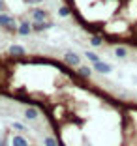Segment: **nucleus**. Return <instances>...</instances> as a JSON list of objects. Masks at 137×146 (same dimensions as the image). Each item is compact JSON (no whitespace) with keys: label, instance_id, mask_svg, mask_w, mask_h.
I'll list each match as a JSON object with an SVG mask.
<instances>
[{"label":"nucleus","instance_id":"nucleus-13","mask_svg":"<svg viewBox=\"0 0 137 146\" xmlns=\"http://www.w3.org/2000/svg\"><path fill=\"white\" fill-rule=\"evenodd\" d=\"M85 56H86V60H88V62H92V64L100 62V56L96 54V52H92V51H86V52H85Z\"/></svg>","mask_w":137,"mask_h":146},{"label":"nucleus","instance_id":"nucleus-5","mask_svg":"<svg viewBox=\"0 0 137 146\" xmlns=\"http://www.w3.org/2000/svg\"><path fill=\"white\" fill-rule=\"evenodd\" d=\"M8 54L11 56V58H23V56L26 54V49L23 47V45H17V43H13V45H9Z\"/></svg>","mask_w":137,"mask_h":146},{"label":"nucleus","instance_id":"nucleus-6","mask_svg":"<svg viewBox=\"0 0 137 146\" xmlns=\"http://www.w3.org/2000/svg\"><path fill=\"white\" fill-rule=\"evenodd\" d=\"M9 142H11V146H30V141L23 133H15L9 139Z\"/></svg>","mask_w":137,"mask_h":146},{"label":"nucleus","instance_id":"nucleus-2","mask_svg":"<svg viewBox=\"0 0 137 146\" xmlns=\"http://www.w3.org/2000/svg\"><path fill=\"white\" fill-rule=\"evenodd\" d=\"M28 17L32 23H43V21H49V11L45 8H32L28 11Z\"/></svg>","mask_w":137,"mask_h":146},{"label":"nucleus","instance_id":"nucleus-12","mask_svg":"<svg viewBox=\"0 0 137 146\" xmlns=\"http://www.w3.org/2000/svg\"><path fill=\"white\" fill-rule=\"evenodd\" d=\"M115 56L116 58H126V56H128V47H124V45L115 47Z\"/></svg>","mask_w":137,"mask_h":146},{"label":"nucleus","instance_id":"nucleus-8","mask_svg":"<svg viewBox=\"0 0 137 146\" xmlns=\"http://www.w3.org/2000/svg\"><path fill=\"white\" fill-rule=\"evenodd\" d=\"M55 26V23L49 19V21H43V23H32V28H34V32L36 34H39V32H45V30H49V28H53Z\"/></svg>","mask_w":137,"mask_h":146},{"label":"nucleus","instance_id":"nucleus-7","mask_svg":"<svg viewBox=\"0 0 137 146\" xmlns=\"http://www.w3.org/2000/svg\"><path fill=\"white\" fill-rule=\"evenodd\" d=\"M92 68H94V71H98V73H102V75H107V73H111L113 71V66L111 64H107V62H96V64H92Z\"/></svg>","mask_w":137,"mask_h":146},{"label":"nucleus","instance_id":"nucleus-16","mask_svg":"<svg viewBox=\"0 0 137 146\" xmlns=\"http://www.w3.org/2000/svg\"><path fill=\"white\" fill-rule=\"evenodd\" d=\"M11 129H13V131H17V133H25V131H26V125H23L21 122H13V124H11Z\"/></svg>","mask_w":137,"mask_h":146},{"label":"nucleus","instance_id":"nucleus-14","mask_svg":"<svg viewBox=\"0 0 137 146\" xmlns=\"http://www.w3.org/2000/svg\"><path fill=\"white\" fill-rule=\"evenodd\" d=\"M58 15L60 17H70V15H72V8H68V6H60L58 8Z\"/></svg>","mask_w":137,"mask_h":146},{"label":"nucleus","instance_id":"nucleus-19","mask_svg":"<svg viewBox=\"0 0 137 146\" xmlns=\"http://www.w3.org/2000/svg\"><path fill=\"white\" fill-rule=\"evenodd\" d=\"M0 146H11V142H9V139H2V141H0Z\"/></svg>","mask_w":137,"mask_h":146},{"label":"nucleus","instance_id":"nucleus-17","mask_svg":"<svg viewBox=\"0 0 137 146\" xmlns=\"http://www.w3.org/2000/svg\"><path fill=\"white\" fill-rule=\"evenodd\" d=\"M26 4H32V6H38V4H43V0H25Z\"/></svg>","mask_w":137,"mask_h":146},{"label":"nucleus","instance_id":"nucleus-1","mask_svg":"<svg viewBox=\"0 0 137 146\" xmlns=\"http://www.w3.org/2000/svg\"><path fill=\"white\" fill-rule=\"evenodd\" d=\"M0 28L4 32H8V34H17L19 23L15 21V17H13L11 13L4 11V13H0Z\"/></svg>","mask_w":137,"mask_h":146},{"label":"nucleus","instance_id":"nucleus-11","mask_svg":"<svg viewBox=\"0 0 137 146\" xmlns=\"http://www.w3.org/2000/svg\"><path fill=\"white\" fill-rule=\"evenodd\" d=\"M90 45H92V47H102V45H103V36L92 34V36H90Z\"/></svg>","mask_w":137,"mask_h":146},{"label":"nucleus","instance_id":"nucleus-10","mask_svg":"<svg viewBox=\"0 0 137 146\" xmlns=\"http://www.w3.org/2000/svg\"><path fill=\"white\" fill-rule=\"evenodd\" d=\"M92 69H94V68H88V66H79V68H77V73L81 75L83 79H90V77H92Z\"/></svg>","mask_w":137,"mask_h":146},{"label":"nucleus","instance_id":"nucleus-15","mask_svg":"<svg viewBox=\"0 0 137 146\" xmlns=\"http://www.w3.org/2000/svg\"><path fill=\"white\" fill-rule=\"evenodd\" d=\"M43 146H60V144H58V141H56L55 137H51V135H49V137L43 139Z\"/></svg>","mask_w":137,"mask_h":146},{"label":"nucleus","instance_id":"nucleus-18","mask_svg":"<svg viewBox=\"0 0 137 146\" xmlns=\"http://www.w3.org/2000/svg\"><path fill=\"white\" fill-rule=\"evenodd\" d=\"M6 9H8V6H6V2H4V0H0V13H4Z\"/></svg>","mask_w":137,"mask_h":146},{"label":"nucleus","instance_id":"nucleus-9","mask_svg":"<svg viewBox=\"0 0 137 146\" xmlns=\"http://www.w3.org/2000/svg\"><path fill=\"white\" fill-rule=\"evenodd\" d=\"M23 114H25V118H26V120H30V122H32V120H38V118H39L38 107H26Z\"/></svg>","mask_w":137,"mask_h":146},{"label":"nucleus","instance_id":"nucleus-3","mask_svg":"<svg viewBox=\"0 0 137 146\" xmlns=\"http://www.w3.org/2000/svg\"><path fill=\"white\" fill-rule=\"evenodd\" d=\"M30 34H34L32 21H28V19H21V21H19V28H17V36H21V38H28Z\"/></svg>","mask_w":137,"mask_h":146},{"label":"nucleus","instance_id":"nucleus-4","mask_svg":"<svg viewBox=\"0 0 137 146\" xmlns=\"http://www.w3.org/2000/svg\"><path fill=\"white\" fill-rule=\"evenodd\" d=\"M64 64L66 66H72V68H79L81 66V56L73 51H66L64 52Z\"/></svg>","mask_w":137,"mask_h":146}]
</instances>
